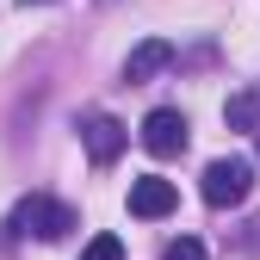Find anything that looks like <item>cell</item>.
<instances>
[{
    "mask_svg": "<svg viewBox=\"0 0 260 260\" xmlns=\"http://www.w3.org/2000/svg\"><path fill=\"white\" fill-rule=\"evenodd\" d=\"M75 205H62V199H44V192H31V199H19L13 205V217H7V230L13 236H38V242H62L75 230Z\"/></svg>",
    "mask_w": 260,
    "mask_h": 260,
    "instance_id": "cell-1",
    "label": "cell"
},
{
    "mask_svg": "<svg viewBox=\"0 0 260 260\" xmlns=\"http://www.w3.org/2000/svg\"><path fill=\"white\" fill-rule=\"evenodd\" d=\"M199 192H205V205H217V211L242 205L248 192H254V161H242V155L211 161V168H205V180H199Z\"/></svg>",
    "mask_w": 260,
    "mask_h": 260,
    "instance_id": "cell-2",
    "label": "cell"
},
{
    "mask_svg": "<svg viewBox=\"0 0 260 260\" xmlns=\"http://www.w3.org/2000/svg\"><path fill=\"white\" fill-rule=\"evenodd\" d=\"M143 149H149L155 161H174V155L186 149V112H174V106H155V112L143 118Z\"/></svg>",
    "mask_w": 260,
    "mask_h": 260,
    "instance_id": "cell-3",
    "label": "cell"
},
{
    "mask_svg": "<svg viewBox=\"0 0 260 260\" xmlns=\"http://www.w3.org/2000/svg\"><path fill=\"white\" fill-rule=\"evenodd\" d=\"M81 143H87V155H93V168H112V161L124 155V143H130V130H124L112 112H93V118L81 124Z\"/></svg>",
    "mask_w": 260,
    "mask_h": 260,
    "instance_id": "cell-4",
    "label": "cell"
},
{
    "mask_svg": "<svg viewBox=\"0 0 260 260\" xmlns=\"http://www.w3.org/2000/svg\"><path fill=\"white\" fill-rule=\"evenodd\" d=\"M180 205V192H174V180H161V174H143V180H130V217H143V223H155V217H168Z\"/></svg>",
    "mask_w": 260,
    "mask_h": 260,
    "instance_id": "cell-5",
    "label": "cell"
},
{
    "mask_svg": "<svg viewBox=\"0 0 260 260\" xmlns=\"http://www.w3.org/2000/svg\"><path fill=\"white\" fill-rule=\"evenodd\" d=\"M168 62H174V44H168V38H143L137 50L124 56V81H149V75L168 69Z\"/></svg>",
    "mask_w": 260,
    "mask_h": 260,
    "instance_id": "cell-6",
    "label": "cell"
},
{
    "mask_svg": "<svg viewBox=\"0 0 260 260\" xmlns=\"http://www.w3.org/2000/svg\"><path fill=\"white\" fill-rule=\"evenodd\" d=\"M223 124H230V130H254V137H260V93H254V87H248V93H230Z\"/></svg>",
    "mask_w": 260,
    "mask_h": 260,
    "instance_id": "cell-7",
    "label": "cell"
},
{
    "mask_svg": "<svg viewBox=\"0 0 260 260\" xmlns=\"http://www.w3.org/2000/svg\"><path fill=\"white\" fill-rule=\"evenodd\" d=\"M81 260H124V242H118V236H93V242L81 248Z\"/></svg>",
    "mask_w": 260,
    "mask_h": 260,
    "instance_id": "cell-8",
    "label": "cell"
},
{
    "mask_svg": "<svg viewBox=\"0 0 260 260\" xmlns=\"http://www.w3.org/2000/svg\"><path fill=\"white\" fill-rule=\"evenodd\" d=\"M161 260H211V254H205L199 236H180V242H168V254H161Z\"/></svg>",
    "mask_w": 260,
    "mask_h": 260,
    "instance_id": "cell-9",
    "label": "cell"
}]
</instances>
